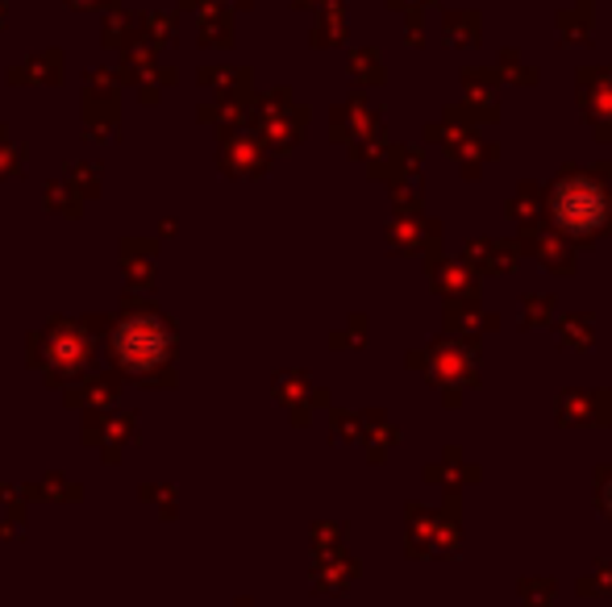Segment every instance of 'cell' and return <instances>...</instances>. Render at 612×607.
I'll use <instances>...</instances> for the list:
<instances>
[{
    "label": "cell",
    "mask_w": 612,
    "mask_h": 607,
    "mask_svg": "<svg viewBox=\"0 0 612 607\" xmlns=\"http://www.w3.org/2000/svg\"><path fill=\"white\" fill-rule=\"evenodd\" d=\"M118 350L130 367H155L167 354V337L155 321H130L118 333Z\"/></svg>",
    "instance_id": "7a4b0ae2"
},
{
    "label": "cell",
    "mask_w": 612,
    "mask_h": 607,
    "mask_svg": "<svg viewBox=\"0 0 612 607\" xmlns=\"http://www.w3.org/2000/svg\"><path fill=\"white\" fill-rule=\"evenodd\" d=\"M554 221L563 225L566 234L584 237L596 234L600 221H604V191L591 184V179H563L554 187V200H550Z\"/></svg>",
    "instance_id": "6da1fadb"
},
{
    "label": "cell",
    "mask_w": 612,
    "mask_h": 607,
    "mask_svg": "<svg viewBox=\"0 0 612 607\" xmlns=\"http://www.w3.org/2000/svg\"><path fill=\"white\" fill-rule=\"evenodd\" d=\"M609 508H612V504H609Z\"/></svg>",
    "instance_id": "3957f363"
}]
</instances>
